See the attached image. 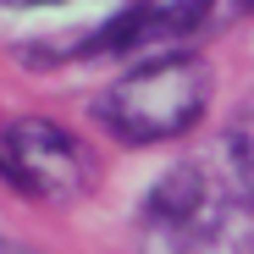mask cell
I'll use <instances>...</instances> for the list:
<instances>
[{"mask_svg": "<svg viewBox=\"0 0 254 254\" xmlns=\"http://www.w3.org/2000/svg\"><path fill=\"white\" fill-rule=\"evenodd\" d=\"M144 254H254V183L216 188L177 166L144 199Z\"/></svg>", "mask_w": 254, "mask_h": 254, "instance_id": "obj_1", "label": "cell"}, {"mask_svg": "<svg viewBox=\"0 0 254 254\" xmlns=\"http://www.w3.org/2000/svg\"><path fill=\"white\" fill-rule=\"evenodd\" d=\"M11 11H28V6H56V0H6Z\"/></svg>", "mask_w": 254, "mask_h": 254, "instance_id": "obj_5", "label": "cell"}, {"mask_svg": "<svg viewBox=\"0 0 254 254\" xmlns=\"http://www.w3.org/2000/svg\"><path fill=\"white\" fill-rule=\"evenodd\" d=\"M210 6L216 0H133L100 33L83 39V56H155V50H172L188 33L204 28Z\"/></svg>", "mask_w": 254, "mask_h": 254, "instance_id": "obj_4", "label": "cell"}, {"mask_svg": "<svg viewBox=\"0 0 254 254\" xmlns=\"http://www.w3.org/2000/svg\"><path fill=\"white\" fill-rule=\"evenodd\" d=\"M204 100H210L204 61H193V56H155V61L133 66L127 77H116L94 100V116L122 144H166V138H183L204 116Z\"/></svg>", "mask_w": 254, "mask_h": 254, "instance_id": "obj_2", "label": "cell"}, {"mask_svg": "<svg viewBox=\"0 0 254 254\" xmlns=\"http://www.w3.org/2000/svg\"><path fill=\"white\" fill-rule=\"evenodd\" d=\"M238 6H254V0H238Z\"/></svg>", "mask_w": 254, "mask_h": 254, "instance_id": "obj_7", "label": "cell"}, {"mask_svg": "<svg viewBox=\"0 0 254 254\" xmlns=\"http://www.w3.org/2000/svg\"><path fill=\"white\" fill-rule=\"evenodd\" d=\"M6 254H28V249H6Z\"/></svg>", "mask_w": 254, "mask_h": 254, "instance_id": "obj_6", "label": "cell"}, {"mask_svg": "<svg viewBox=\"0 0 254 254\" xmlns=\"http://www.w3.org/2000/svg\"><path fill=\"white\" fill-rule=\"evenodd\" d=\"M89 177L94 166L66 127L39 116H22L6 127V183L22 199H72L89 188Z\"/></svg>", "mask_w": 254, "mask_h": 254, "instance_id": "obj_3", "label": "cell"}]
</instances>
